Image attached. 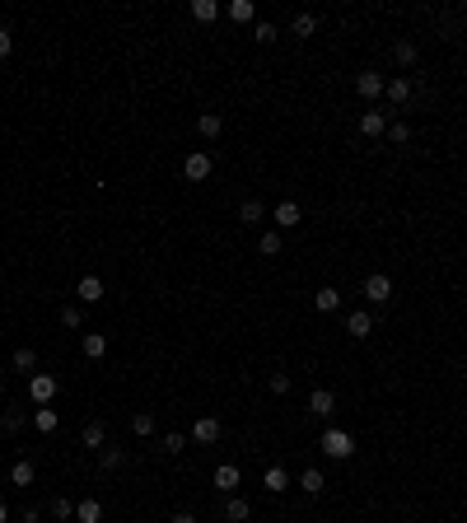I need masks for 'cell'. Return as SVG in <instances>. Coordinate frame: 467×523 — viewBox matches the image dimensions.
<instances>
[{
	"mask_svg": "<svg viewBox=\"0 0 467 523\" xmlns=\"http://www.w3.org/2000/svg\"><path fill=\"white\" fill-rule=\"evenodd\" d=\"M318 444H323L327 458H341V463H346V458L356 453V434H351V430H323V439H318Z\"/></svg>",
	"mask_w": 467,
	"mask_h": 523,
	"instance_id": "1",
	"label": "cell"
},
{
	"mask_svg": "<svg viewBox=\"0 0 467 523\" xmlns=\"http://www.w3.org/2000/svg\"><path fill=\"white\" fill-rule=\"evenodd\" d=\"M56 392H61V383H56L52 374H33V379H28V397H33L38 407H52Z\"/></svg>",
	"mask_w": 467,
	"mask_h": 523,
	"instance_id": "2",
	"label": "cell"
},
{
	"mask_svg": "<svg viewBox=\"0 0 467 523\" xmlns=\"http://www.w3.org/2000/svg\"><path fill=\"white\" fill-rule=\"evenodd\" d=\"M182 178H187V182H206V178H211V155H206V150H192V155L182 159Z\"/></svg>",
	"mask_w": 467,
	"mask_h": 523,
	"instance_id": "3",
	"label": "cell"
},
{
	"mask_svg": "<svg viewBox=\"0 0 467 523\" xmlns=\"http://www.w3.org/2000/svg\"><path fill=\"white\" fill-rule=\"evenodd\" d=\"M365 299H369V304H388V299H392V280L383 276V271L365 276Z\"/></svg>",
	"mask_w": 467,
	"mask_h": 523,
	"instance_id": "4",
	"label": "cell"
},
{
	"mask_svg": "<svg viewBox=\"0 0 467 523\" xmlns=\"http://www.w3.org/2000/svg\"><path fill=\"white\" fill-rule=\"evenodd\" d=\"M332 412H336V392H332V388H318V392H309V416L327 421Z\"/></svg>",
	"mask_w": 467,
	"mask_h": 523,
	"instance_id": "5",
	"label": "cell"
},
{
	"mask_svg": "<svg viewBox=\"0 0 467 523\" xmlns=\"http://www.w3.org/2000/svg\"><path fill=\"white\" fill-rule=\"evenodd\" d=\"M356 89L365 94V99H378V94L388 89V79L378 75V70H360V75H356Z\"/></svg>",
	"mask_w": 467,
	"mask_h": 523,
	"instance_id": "6",
	"label": "cell"
},
{
	"mask_svg": "<svg viewBox=\"0 0 467 523\" xmlns=\"http://www.w3.org/2000/svg\"><path fill=\"white\" fill-rule=\"evenodd\" d=\"M192 439H197V444H215V439H220V421H215V416H197Z\"/></svg>",
	"mask_w": 467,
	"mask_h": 523,
	"instance_id": "7",
	"label": "cell"
},
{
	"mask_svg": "<svg viewBox=\"0 0 467 523\" xmlns=\"http://www.w3.org/2000/svg\"><path fill=\"white\" fill-rule=\"evenodd\" d=\"M360 131H365V136H383V131H388V112H383V108L360 112Z\"/></svg>",
	"mask_w": 467,
	"mask_h": 523,
	"instance_id": "8",
	"label": "cell"
},
{
	"mask_svg": "<svg viewBox=\"0 0 467 523\" xmlns=\"http://www.w3.org/2000/svg\"><path fill=\"white\" fill-rule=\"evenodd\" d=\"M271 220L280 224V229H295V224L304 220V211H300V201H280L276 211H271Z\"/></svg>",
	"mask_w": 467,
	"mask_h": 523,
	"instance_id": "9",
	"label": "cell"
},
{
	"mask_svg": "<svg viewBox=\"0 0 467 523\" xmlns=\"http://www.w3.org/2000/svg\"><path fill=\"white\" fill-rule=\"evenodd\" d=\"M75 294H79L84 304H99V299H103V280L94 276V271H84V276H79V285H75Z\"/></svg>",
	"mask_w": 467,
	"mask_h": 523,
	"instance_id": "10",
	"label": "cell"
},
{
	"mask_svg": "<svg viewBox=\"0 0 467 523\" xmlns=\"http://www.w3.org/2000/svg\"><path fill=\"white\" fill-rule=\"evenodd\" d=\"M346 332H351V336H369V332H374V313H365V309L346 313Z\"/></svg>",
	"mask_w": 467,
	"mask_h": 523,
	"instance_id": "11",
	"label": "cell"
},
{
	"mask_svg": "<svg viewBox=\"0 0 467 523\" xmlns=\"http://www.w3.org/2000/svg\"><path fill=\"white\" fill-rule=\"evenodd\" d=\"M313 309H318V313H336V309H341V290H336V285H323L318 294H313Z\"/></svg>",
	"mask_w": 467,
	"mask_h": 523,
	"instance_id": "12",
	"label": "cell"
},
{
	"mask_svg": "<svg viewBox=\"0 0 467 523\" xmlns=\"http://www.w3.org/2000/svg\"><path fill=\"white\" fill-rule=\"evenodd\" d=\"M224 519H229V523H248V519H253V505H248L243 495H229V500H224Z\"/></svg>",
	"mask_w": 467,
	"mask_h": 523,
	"instance_id": "13",
	"label": "cell"
},
{
	"mask_svg": "<svg viewBox=\"0 0 467 523\" xmlns=\"http://www.w3.org/2000/svg\"><path fill=\"white\" fill-rule=\"evenodd\" d=\"M383 94H388V103H412L416 84H412L407 75H397V79H388V89H383Z\"/></svg>",
	"mask_w": 467,
	"mask_h": 523,
	"instance_id": "14",
	"label": "cell"
},
{
	"mask_svg": "<svg viewBox=\"0 0 467 523\" xmlns=\"http://www.w3.org/2000/svg\"><path fill=\"white\" fill-rule=\"evenodd\" d=\"M238 481H243V472L234 468V463H220V468H215V486H220V490H229V495H234Z\"/></svg>",
	"mask_w": 467,
	"mask_h": 523,
	"instance_id": "15",
	"label": "cell"
},
{
	"mask_svg": "<svg viewBox=\"0 0 467 523\" xmlns=\"http://www.w3.org/2000/svg\"><path fill=\"white\" fill-rule=\"evenodd\" d=\"M224 14V5H215V0H192V19L197 23H215Z\"/></svg>",
	"mask_w": 467,
	"mask_h": 523,
	"instance_id": "16",
	"label": "cell"
},
{
	"mask_svg": "<svg viewBox=\"0 0 467 523\" xmlns=\"http://www.w3.org/2000/svg\"><path fill=\"white\" fill-rule=\"evenodd\" d=\"M224 14H229L234 23H257V5H253V0H234V5H224Z\"/></svg>",
	"mask_w": 467,
	"mask_h": 523,
	"instance_id": "17",
	"label": "cell"
},
{
	"mask_svg": "<svg viewBox=\"0 0 467 523\" xmlns=\"http://www.w3.org/2000/svg\"><path fill=\"white\" fill-rule=\"evenodd\" d=\"M262 486L271 490V495H280V490L290 486V477H285V468H280V463H271L267 472H262Z\"/></svg>",
	"mask_w": 467,
	"mask_h": 523,
	"instance_id": "18",
	"label": "cell"
},
{
	"mask_svg": "<svg viewBox=\"0 0 467 523\" xmlns=\"http://www.w3.org/2000/svg\"><path fill=\"white\" fill-rule=\"evenodd\" d=\"M75 519H79V523H103V505H99V500H89V495H84V500L75 505Z\"/></svg>",
	"mask_w": 467,
	"mask_h": 523,
	"instance_id": "19",
	"label": "cell"
},
{
	"mask_svg": "<svg viewBox=\"0 0 467 523\" xmlns=\"http://www.w3.org/2000/svg\"><path fill=\"white\" fill-rule=\"evenodd\" d=\"M197 131H201V136H206V141H215V136H220V131H224V122H220V112H201V117H197Z\"/></svg>",
	"mask_w": 467,
	"mask_h": 523,
	"instance_id": "20",
	"label": "cell"
},
{
	"mask_svg": "<svg viewBox=\"0 0 467 523\" xmlns=\"http://www.w3.org/2000/svg\"><path fill=\"white\" fill-rule=\"evenodd\" d=\"M238 220H243V224H262V220H267V206H262V201H243V206H238Z\"/></svg>",
	"mask_w": 467,
	"mask_h": 523,
	"instance_id": "21",
	"label": "cell"
},
{
	"mask_svg": "<svg viewBox=\"0 0 467 523\" xmlns=\"http://www.w3.org/2000/svg\"><path fill=\"white\" fill-rule=\"evenodd\" d=\"M300 486H304V495H323V486H327V477L318 468H304V477H300Z\"/></svg>",
	"mask_w": 467,
	"mask_h": 523,
	"instance_id": "22",
	"label": "cell"
},
{
	"mask_svg": "<svg viewBox=\"0 0 467 523\" xmlns=\"http://www.w3.org/2000/svg\"><path fill=\"white\" fill-rule=\"evenodd\" d=\"M103 434H108L103 421H89L84 430H79V444H84V448H103Z\"/></svg>",
	"mask_w": 467,
	"mask_h": 523,
	"instance_id": "23",
	"label": "cell"
},
{
	"mask_svg": "<svg viewBox=\"0 0 467 523\" xmlns=\"http://www.w3.org/2000/svg\"><path fill=\"white\" fill-rule=\"evenodd\" d=\"M84 356H89V360H103V356H108V336L84 332Z\"/></svg>",
	"mask_w": 467,
	"mask_h": 523,
	"instance_id": "24",
	"label": "cell"
},
{
	"mask_svg": "<svg viewBox=\"0 0 467 523\" xmlns=\"http://www.w3.org/2000/svg\"><path fill=\"white\" fill-rule=\"evenodd\" d=\"M33 425H38V430H43V434H52L56 425H61V416H56L52 407H38V412H33Z\"/></svg>",
	"mask_w": 467,
	"mask_h": 523,
	"instance_id": "25",
	"label": "cell"
},
{
	"mask_svg": "<svg viewBox=\"0 0 467 523\" xmlns=\"http://www.w3.org/2000/svg\"><path fill=\"white\" fill-rule=\"evenodd\" d=\"M290 28H295V38H313V33H318V19H313V14H295Z\"/></svg>",
	"mask_w": 467,
	"mask_h": 523,
	"instance_id": "26",
	"label": "cell"
},
{
	"mask_svg": "<svg viewBox=\"0 0 467 523\" xmlns=\"http://www.w3.org/2000/svg\"><path fill=\"white\" fill-rule=\"evenodd\" d=\"M99 463H103V472H117L126 463V453L122 448H99Z\"/></svg>",
	"mask_w": 467,
	"mask_h": 523,
	"instance_id": "27",
	"label": "cell"
},
{
	"mask_svg": "<svg viewBox=\"0 0 467 523\" xmlns=\"http://www.w3.org/2000/svg\"><path fill=\"white\" fill-rule=\"evenodd\" d=\"M416 56H421L416 43H397V47H392V61H397V66H416Z\"/></svg>",
	"mask_w": 467,
	"mask_h": 523,
	"instance_id": "28",
	"label": "cell"
},
{
	"mask_svg": "<svg viewBox=\"0 0 467 523\" xmlns=\"http://www.w3.org/2000/svg\"><path fill=\"white\" fill-rule=\"evenodd\" d=\"M276 38H280V33H276V23H267V19H257V23H253V43H276Z\"/></svg>",
	"mask_w": 467,
	"mask_h": 523,
	"instance_id": "29",
	"label": "cell"
},
{
	"mask_svg": "<svg viewBox=\"0 0 467 523\" xmlns=\"http://www.w3.org/2000/svg\"><path fill=\"white\" fill-rule=\"evenodd\" d=\"M10 481H14V486H33V463H14Z\"/></svg>",
	"mask_w": 467,
	"mask_h": 523,
	"instance_id": "30",
	"label": "cell"
},
{
	"mask_svg": "<svg viewBox=\"0 0 467 523\" xmlns=\"http://www.w3.org/2000/svg\"><path fill=\"white\" fill-rule=\"evenodd\" d=\"M131 430L136 434H155V416H150V412H136L131 416Z\"/></svg>",
	"mask_w": 467,
	"mask_h": 523,
	"instance_id": "31",
	"label": "cell"
},
{
	"mask_svg": "<svg viewBox=\"0 0 467 523\" xmlns=\"http://www.w3.org/2000/svg\"><path fill=\"white\" fill-rule=\"evenodd\" d=\"M0 430H5V434H19L23 430V412H5V416H0Z\"/></svg>",
	"mask_w": 467,
	"mask_h": 523,
	"instance_id": "32",
	"label": "cell"
},
{
	"mask_svg": "<svg viewBox=\"0 0 467 523\" xmlns=\"http://www.w3.org/2000/svg\"><path fill=\"white\" fill-rule=\"evenodd\" d=\"M33 365H38V356L28 351V346H19V351H14V369H23V374H28Z\"/></svg>",
	"mask_w": 467,
	"mask_h": 523,
	"instance_id": "33",
	"label": "cell"
},
{
	"mask_svg": "<svg viewBox=\"0 0 467 523\" xmlns=\"http://www.w3.org/2000/svg\"><path fill=\"white\" fill-rule=\"evenodd\" d=\"M388 141L392 145H407V141H412V126H407V122H392L388 126Z\"/></svg>",
	"mask_w": 467,
	"mask_h": 523,
	"instance_id": "34",
	"label": "cell"
},
{
	"mask_svg": "<svg viewBox=\"0 0 467 523\" xmlns=\"http://www.w3.org/2000/svg\"><path fill=\"white\" fill-rule=\"evenodd\" d=\"M257 248H262V253H267V257H276V253H280V234H276V229H267V234H262V243H257Z\"/></svg>",
	"mask_w": 467,
	"mask_h": 523,
	"instance_id": "35",
	"label": "cell"
},
{
	"mask_svg": "<svg viewBox=\"0 0 467 523\" xmlns=\"http://www.w3.org/2000/svg\"><path fill=\"white\" fill-rule=\"evenodd\" d=\"M70 514H75V505H70L66 495H56V500H52V519H70Z\"/></svg>",
	"mask_w": 467,
	"mask_h": 523,
	"instance_id": "36",
	"label": "cell"
},
{
	"mask_svg": "<svg viewBox=\"0 0 467 523\" xmlns=\"http://www.w3.org/2000/svg\"><path fill=\"white\" fill-rule=\"evenodd\" d=\"M61 323H66V327H79V323H84V313H79L75 304H66V309H61Z\"/></svg>",
	"mask_w": 467,
	"mask_h": 523,
	"instance_id": "37",
	"label": "cell"
},
{
	"mask_svg": "<svg viewBox=\"0 0 467 523\" xmlns=\"http://www.w3.org/2000/svg\"><path fill=\"white\" fill-rule=\"evenodd\" d=\"M271 392H276V397H285V392H290V374H271Z\"/></svg>",
	"mask_w": 467,
	"mask_h": 523,
	"instance_id": "38",
	"label": "cell"
},
{
	"mask_svg": "<svg viewBox=\"0 0 467 523\" xmlns=\"http://www.w3.org/2000/svg\"><path fill=\"white\" fill-rule=\"evenodd\" d=\"M182 444H187L182 434H164V453H182Z\"/></svg>",
	"mask_w": 467,
	"mask_h": 523,
	"instance_id": "39",
	"label": "cell"
},
{
	"mask_svg": "<svg viewBox=\"0 0 467 523\" xmlns=\"http://www.w3.org/2000/svg\"><path fill=\"white\" fill-rule=\"evenodd\" d=\"M10 47H14V38H10V28H0V56H10Z\"/></svg>",
	"mask_w": 467,
	"mask_h": 523,
	"instance_id": "40",
	"label": "cell"
},
{
	"mask_svg": "<svg viewBox=\"0 0 467 523\" xmlns=\"http://www.w3.org/2000/svg\"><path fill=\"white\" fill-rule=\"evenodd\" d=\"M168 523H197V514H187V510H178V514H173V519H168Z\"/></svg>",
	"mask_w": 467,
	"mask_h": 523,
	"instance_id": "41",
	"label": "cell"
},
{
	"mask_svg": "<svg viewBox=\"0 0 467 523\" xmlns=\"http://www.w3.org/2000/svg\"><path fill=\"white\" fill-rule=\"evenodd\" d=\"M0 523H10V510H5V505H0Z\"/></svg>",
	"mask_w": 467,
	"mask_h": 523,
	"instance_id": "42",
	"label": "cell"
}]
</instances>
